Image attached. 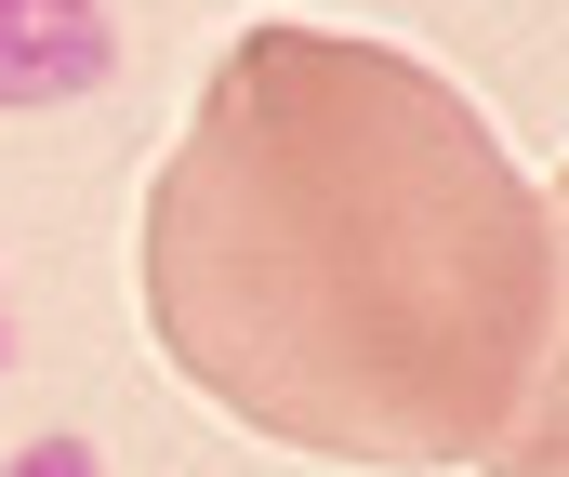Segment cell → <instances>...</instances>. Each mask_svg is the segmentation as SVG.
I'll return each mask as SVG.
<instances>
[{
    "label": "cell",
    "instance_id": "6da1fadb",
    "mask_svg": "<svg viewBox=\"0 0 569 477\" xmlns=\"http://www.w3.org/2000/svg\"><path fill=\"white\" fill-rule=\"evenodd\" d=\"M120 80L107 0H0V107H67Z\"/></svg>",
    "mask_w": 569,
    "mask_h": 477
},
{
    "label": "cell",
    "instance_id": "7a4b0ae2",
    "mask_svg": "<svg viewBox=\"0 0 569 477\" xmlns=\"http://www.w3.org/2000/svg\"><path fill=\"white\" fill-rule=\"evenodd\" d=\"M0 477H107V465H93V438H27Z\"/></svg>",
    "mask_w": 569,
    "mask_h": 477
},
{
    "label": "cell",
    "instance_id": "3957f363",
    "mask_svg": "<svg viewBox=\"0 0 569 477\" xmlns=\"http://www.w3.org/2000/svg\"><path fill=\"white\" fill-rule=\"evenodd\" d=\"M0 358H13V292H0Z\"/></svg>",
    "mask_w": 569,
    "mask_h": 477
}]
</instances>
